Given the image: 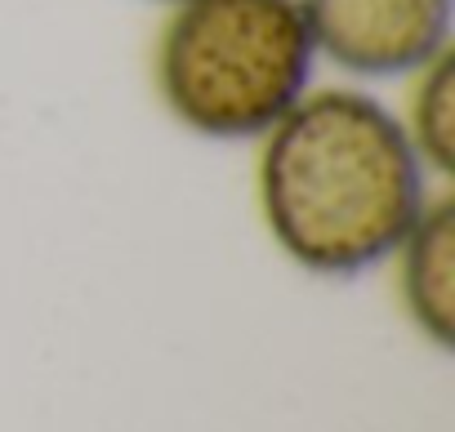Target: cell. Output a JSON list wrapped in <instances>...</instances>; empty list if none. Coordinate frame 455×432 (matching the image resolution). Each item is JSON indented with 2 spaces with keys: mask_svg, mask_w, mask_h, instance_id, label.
Listing matches in <instances>:
<instances>
[{
  "mask_svg": "<svg viewBox=\"0 0 455 432\" xmlns=\"http://www.w3.org/2000/svg\"><path fill=\"white\" fill-rule=\"evenodd\" d=\"M393 259H397V290H402L406 317L437 348H451L455 339V205L451 196H433L424 205V214L393 250Z\"/></svg>",
  "mask_w": 455,
  "mask_h": 432,
  "instance_id": "obj_4",
  "label": "cell"
},
{
  "mask_svg": "<svg viewBox=\"0 0 455 432\" xmlns=\"http://www.w3.org/2000/svg\"><path fill=\"white\" fill-rule=\"evenodd\" d=\"M317 59L353 81H402L451 50L455 0H299Z\"/></svg>",
  "mask_w": 455,
  "mask_h": 432,
  "instance_id": "obj_3",
  "label": "cell"
},
{
  "mask_svg": "<svg viewBox=\"0 0 455 432\" xmlns=\"http://www.w3.org/2000/svg\"><path fill=\"white\" fill-rule=\"evenodd\" d=\"M273 246L317 277H357L402 246L433 200V174L393 107L353 85L308 90L255 165Z\"/></svg>",
  "mask_w": 455,
  "mask_h": 432,
  "instance_id": "obj_1",
  "label": "cell"
},
{
  "mask_svg": "<svg viewBox=\"0 0 455 432\" xmlns=\"http://www.w3.org/2000/svg\"><path fill=\"white\" fill-rule=\"evenodd\" d=\"M411 81L406 112H397L411 147L428 165L433 178H446L455 169V54H437L424 63Z\"/></svg>",
  "mask_w": 455,
  "mask_h": 432,
  "instance_id": "obj_5",
  "label": "cell"
},
{
  "mask_svg": "<svg viewBox=\"0 0 455 432\" xmlns=\"http://www.w3.org/2000/svg\"><path fill=\"white\" fill-rule=\"evenodd\" d=\"M161 5H170V0H161Z\"/></svg>",
  "mask_w": 455,
  "mask_h": 432,
  "instance_id": "obj_6",
  "label": "cell"
},
{
  "mask_svg": "<svg viewBox=\"0 0 455 432\" xmlns=\"http://www.w3.org/2000/svg\"><path fill=\"white\" fill-rule=\"evenodd\" d=\"M317 63L299 0H170L152 76L183 130L246 143L313 90Z\"/></svg>",
  "mask_w": 455,
  "mask_h": 432,
  "instance_id": "obj_2",
  "label": "cell"
}]
</instances>
